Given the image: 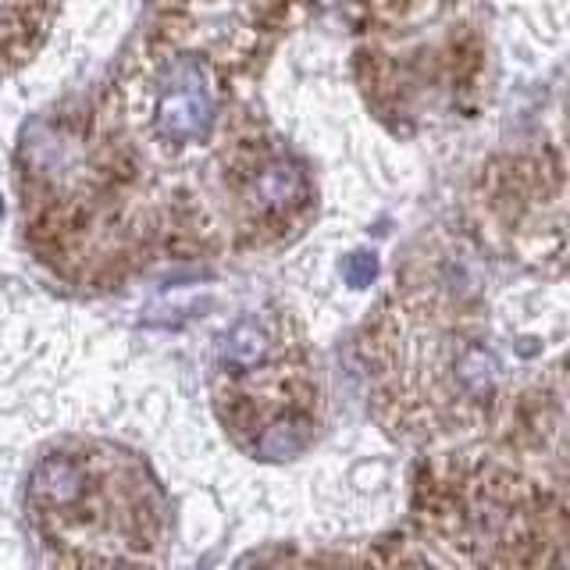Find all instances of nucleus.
<instances>
[{
    "instance_id": "obj_1",
    "label": "nucleus",
    "mask_w": 570,
    "mask_h": 570,
    "mask_svg": "<svg viewBox=\"0 0 570 570\" xmlns=\"http://www.w3.org/2000/svg\"><path fill=\"white\" fill-rule=\"evenodd\" d=\"M214 121V100L207 93V83L200 75L197 61H182L168 79V90L157 107V126L175 140H189V135H203Z\"/></svg>"
},
{
    "instance_id": "obj_2",
    "label": "nucleus",
    "mask_w": 570,
    "mask_h": 570,
    "mask_svg": "<svg viewBox=\"0 0 570 570\" xmlns=\"http://www.w3.org/2000/svg\"><path fill=\"white\" fill-rule=\"evenodd\" d=\"M268 332L264 324L257 321H236L233 332L225 335V360L233 364L236 371H253L257 364L268 357Z\"/></svg>"
},
{
    "instance_id": "obj_3",
    "label": "nucleus",
    "mask_w": 570,
    "mask_h": 570,
    "mask_svg": "<svg viewBox=\"0 0 570 570\" xmlns=\"http://www.w3.org/2000/svg\"><path fill=\"white\" fill-rule=\"evenodd\" d=\"M257 189H261V197L271 203V207H285V203H293L296 197H300V175H296V168L289 165H275V168H268L261 175V182H257Z\"/></svg>"
},
{
    "instance_id": "obj_4",
    "label": "nucleus",
    "mask_w": 570,
    "mask_h": 570,
    "mask_svg": "<svg viewBox=\"0 0 570 570\" xmlns=\"http://www.w3.org/2000/svg\"><path fill=\"white\" fill-rule=\"evenodd\" d=\"M346 282L349 285H368L375 275H378V261H375V253H353V257H346Z\"/></svg>"
},
{
    "instance_id": "obj_5",
    "label": "nucleus",
    "mask_w": 570,
    "mask_h": 570,
    "mask_svg": "<svg viewBox=\"0 0 570 570\" xmlns=\"http://www.w3.org/2000/svg\"><path fill=\"white\" fill-rule=\"evenodd\" d=\"M0 218H4V197H0Z\"/></svg>"
},
{
    "instance_id": "obj_6",
    "label": "nucleus",
    "mask_w": 570,
    "mask_h": 570,
    "mask_svg": "<svg viewBox=\"0 0 570 570\" xmlns=\"http://www.w3.org/2000/svg\"><path fill=\"white\" fill-rule=\"evenodd\" d=\"M111 570H140V567H111Z\"/></svg>"
}]
</instances>
